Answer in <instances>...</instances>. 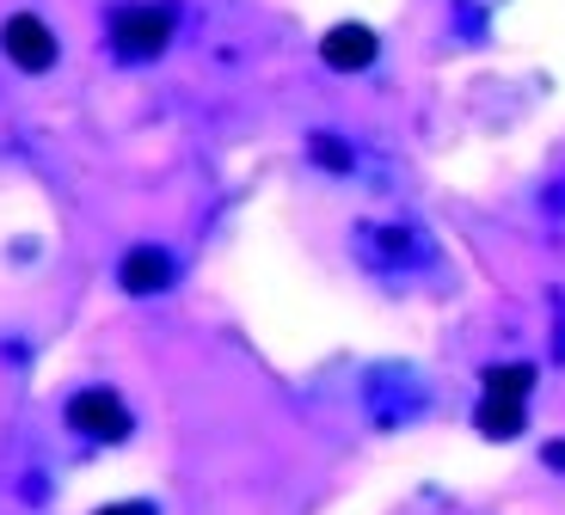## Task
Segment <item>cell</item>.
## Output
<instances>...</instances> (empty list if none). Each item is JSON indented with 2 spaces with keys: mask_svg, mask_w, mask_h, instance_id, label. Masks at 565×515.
I'll use <instances>...</instances> for the list:
<instances>
[{
  "mask_svg": "<svg viewBox=\"0 0 565 515\" xmlns=\"http://www.w3.org/2000/svg\"><path fill=\"white\" fill-rule=\"evenodd\" d=\"M172 37V7H117L111 19V43L124 50L129 62H148L160 56Z\"/></svg>",
  "mask_w": 565,
  "mask_h": 515,
  "instance_id": "2",
  "label": "cell"
},
{
  "mask_svg": "<svg viewBox=\"0 0 565 515\" xmlns=\"http://www.w3.org/2000/svg\"><path fill=\"white\" fill-rule=\"evenodd\" d=\"M541 460H547L553 473H565V442H547V448H541Z\"/></svg>",
  "mask_w": 565,
  "mask_h": 515,
  "instance_id": "9",
  "label": "cell"
},
{
  "mask_svg": "<svg viewBox=\"0 0 565 515\" xmlns=\"http://www.w3.org/2000/svg\"><path fill=\"white\" fill-rule=\"evenodd\" d=\"M172 277H179V265H172L167 246H136V251H124V265H117V282H124L129 294H160Z\"/></svg>",
  "mask_w": 565,
  "mask_h": 515,
  "instance_id": "6",
  "label": "cell"
},
{
  "mask_svg": "<svg viewBox=\"0 0 565 515\" xmlns=\"http://www.w3.org/2000/svg\"><path fill=\"white\" fill-rule=\"evenodd\" d=\"M68 423L81 436H93V442H124L129 436V405L117 399L111 387H86L68 399Z\"/></svg>",
  "mask_w": 565,
  "mask_h": 515,
  "instance_id": "3",
  "label": "cell"
},
{
  "mask_svg": "<svg viewBox=\"0 0 565 515\" xmlns=\"http://www.w3.org/2000/svg\"><path fill=\"white\" fill-rule=\"evenodd\" d=\"M99 515H154V503H105Z\"/></svg>",
  "mask_w": 565,
  "mask_h": 515,
  "instance_id": "8",
  "label": "cell"
},
{
  "mask_svg": "<svg viewBox=\"0 0 565 515\" xmlns=\"http://www.w3.org/2000/svg\"><path fill=\"white\" fill-rule=\"evenodd\" d=\"M375 56H382V37H375L369 25H356V19H344V25H332L320 37V62H326V68H339V74L369 68Z\"/></svg>",
  "mask_w": 565,
  "mask_h": 515,
  "instance_id": "5",
  "label": "cell"
},
{
  "mask_svg": "<svg viewBox=\"0 0 565 515\" xmlns=\"http://www.w3.org/2000/svg\"><path fill=\"white\" fill-rule=\"evenodd\" d=\"M313 160H320V167H332V172H344V167H351V153H344V141H332V136H313Z\"/></svg>",
  "mask_w": 565,
  "mask_h": 515,
  "instance_id": "7",
  "label": "cell"
},
{
  "mask_svg": "<svg viewBox=\"0 0 565 515\" xmlns=\"http://www.w3.org/2000/svg\"><path fill=\"white\" fill-rule=\"evenodd\" d=\"M529 393H535V368H529V363L486 368V399H480V436H486V442H510V436H523Z\"/></svg>",
  "mask_w": 565,
  "mask_h": 515,
  "instance_id": "1",
  "label": "cell"
},
{
  "mask_svg": "<svg viewBox=\"0 0 565 515\" xmlns=\"http://www.w3.org/2000/svg\"><path fill=\"white\" fill-rule=\"evenodd\" d=\"M0 50H7V62H19L25 74L56 68V31L43 25L38 13H13V19H7V25H0Z\"/></svg>",
  "mask_w": 565,
  "mask_h": 515,
  "instance_id": "4",
  "label": "cell"
}]
</instances>
